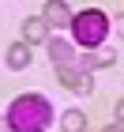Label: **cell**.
<instances>
[{
  "instance_id": "ba28073f",
  "label": "cell",
  "mask_w": 124,
  "mask_h": 132,
  "mask_svg": "<svg viewBox=\"0 0 124 132\" xmlns=\"http://www.w3.org/2000/svg\"><path fill=\"white\" fill-rule=\"evenodd\" d=\"M60 128H64V132H83V128H87V113L68 110V113L60 117Z\"/></svg>"
},
{
  "instance_id": "5b68a950",
  "label": "cell",
  "mask_w": 124,
  "mask_h": 132,
  "mask_svg": "<svg viewBox=\"0 0 124 132\" xmlns=\"http://www.w3.org/2000/svg\"><path fill=\"white\" fill-rule=\"evenodd\" d=\"M45 45H49V61L60 68V64H75V49L68 45V42L60 38H45Z\"/></svg>"
},
{
  "instance_id": "277c9868",
  "label": "cell",
  "mask_w": 124,
  "mask_h": 132,
  "mask_svg": "<svg viewBox=\"0 0 124 132\" xmlns=\"http://www.w3.org/2000/svg\"><path fill=\"white\" fill-rule=\"evenodd\" d=\"M41 19H45V27H68L72 23V8L64 0H49L45 11H41Z\"/></svg>"
},
{
  "instance_id": "7a4b0ae2",
  "label": "cell",
  "mask_w": 124,
  "mask_h": 132,
  "mask_svg": "<svg viewBox=\"0 0 124 132\" xmlns=\"http://www.w3.org/2000/svg\"><path fill=\"white\" fill-rule=\"evenodd\" d=\"M68 30L75 34V42H79L83 49H94V45H102V42L109 38V15L98 11V8H87V11H79V15H72Z\"/></svg>"
},
{
  "instance_id": "3957f363",
  "label": "cell",
  "mask_w": 124,
  "mask_h": 132,
  "mask_svg": "<svg viewBox=\"0 0 124 132\" xmlns=\"http://www.w3.org/2000/svg\"><path fill=\"white\" fill-rule=\"evenodd\" d=\"M56 76H60L64 91H75V94H87V91H94L90 72H83L79 64H60V68H56Z\"/></svg>"
},
{
  "instance_id": "9c48e42d",
  "label": "cell",
  "mask_w": 124,
  "mask_h": 132,
  "mask_svg": "<svg viewBox=\"0 0 124 132\" xmlns=\"http://www.w3.org/2000/svg\"><path fill=\"white\" fill-rule=\"evenodd\" d=\"M102 132H120V121H113V125H105Z\"/></svg>"
},
{
  "instance_id": "6da1fadb",
  "label": "cell",
  "mask_w": 124,
  "mask_h": 132,
  "mask_svg": "<svg viewBox=\"0 0 124 132\" xmlns=\"http://www.w3.org/2000/svg\"><path fill=\"white\" fill-rule=\"evenodd\" d=\"M8 128L11 132H45L53 121V106L49 98H41V94H23L8 106Z\"/></svg>"
},
{
  "instance_id": "52a82bcc",
  "label": "cell",
  "mask_w": 124,
  "mask_h": 132,
  "mask_svg": "<svg viewBox=\"0 0 124 132\" xmlns=\"http://www.w3.org/2000/svg\"><path fill=\"white\" fill-rule=\"evenodd\" d=\"M26 64H30V45H26V42H15V45H11L8 49V68H26Z\"/></svg>"
},
{
  "instance_id": "8992f818",
  "label": "cell",
  "mask_w": 124,
  "mask_h": 132,
  "mask_svg": "<svg viewBox=\"0 0 124 132\" xmlns=\"http://www.w3.org/2000/svg\"><path fill=\"white\" fill-rule=\"evenodd\" d=\"M49 38V27H45V19H38V15H34V19H26L23 23V42H26V45H34V42H45Z\"/></svg>"
}]
</instances>
